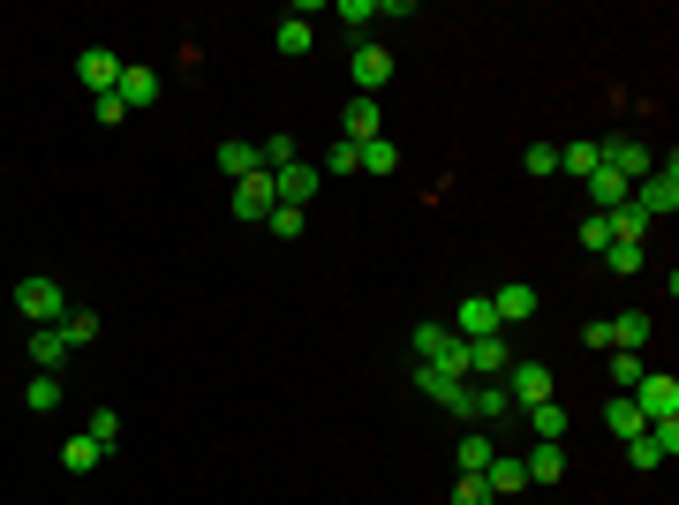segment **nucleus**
<instances>
[{"label":"nucleus","mask_w":679,"mask_h":505,"mask_svg":"<svg viewBox=\"0 0 679 505\" xmlns=\"http://www.w3.org/2000/svg\"><path fill=\"white\" fill-rule=\"evenodd\" d=\"M627 204L642 211V219H672L679 211V159H665V167H650L635 189H627Z\"/></svg>","instance_id":"1"},{"label":"nucleus","mask_w":679,"mask_h":505,"mask_svg":"<svg viewBox=\"0 0 679 505\" xmlns=\"http://www.w3.org/2000/svg\"><path fill=\"white\" fill-rule=\"evenodd\" d=\"M415 362H431L446 377H469V339L453 325H415Z\"/></svg>","instance_id":"2"},{"label":"nucleus","mask_w":679,"mask_h":505,"mask_svg":"<svg viewBox=\"0 0 679 505\" xmlns=\"http://www.w3.org/2000/svg\"><path fill=\"white\" fill-rule=\"evenodd\" d=\"M15 318H30L38 333H46V325H61V318H68V302H61V280H46V272L15 280Z\"/></svg>","instance_id":"3"},{"label":"nucleus","mask_w":679,"mask_h":505,"mask_svg":"<svg viewBox=\"0 0 679 505\" xmlns=\"http://www.w3.org/2000/svg\"><path fill=\"white\" fill-rule=\"evenodd\" d=\"M627 400L642 407V423H679V377L672 370H642V385Z\"/></svg>","instance_id":"4"},{"label":"nucleus","mask_w":679,"mask_h":505,"mask_svg":"<svg viewBox=\"0 0 679 505\" xmlns=\"http://www.w3.org/2000/svg\"><path fill=\"white\" fill-rule=\"evenodd\" d=\"M347 76H355V83H362V91H355V99H377V91H385V83H393V53H385V46H377V38H355V61H347Z\"/></svg>","instance_id":"5"},{"label":"nucleus","mask_w":679,"mask_h":505,"mask_svg":"<svg viewBox=\"0 0 679 505\" xmlns=\"http://www.w3.org/2000/svg\"><path fill=\"white\" fill-rule=\"evenodd\" d=\"M672 453H679V423H650L642 438H627V468H642V476L665 468Z\"/></svg>","instance_id":"6"},{"label":"nucleus","mask_w":679,"mask_h":505,"mask_svg":"<svg viewBox=\"0 0 679 505\" xmlns=\"http://www.w3.org/2000/svg\"><path fill=\"white\" fill-rule=\"evenodd\" d=\"M76 83H84L91 99H106V91L121 83V53H106V46H84V53H76Z\"/></svg>","instance_id":"7"},{"label":"nucleus","mask_w":679,"mask_h":505,"mask_svg":"<svg viewBox=\"0 0 679 505\" xmlns=\"http://www.w3.org/2000/svg\"><path fill=\"white\" fill-rule=\"evenodd\" d=\"M499 385H507L513 407H543V400H551V370H543V362H513Z\"/></svg>","instance_id":"8"},{"label":"nucleus","mask_w":679,"mask_h":505,"mask_svg":"<svg viewBox=\"0 0 679 505\" xmlns=\"http://www.w3.org/2000/svg\"><path fill=\"white\" fill-rule=\"evenodd\" d=\"M265 181H272V196H280V204H295V211L318 196V167H310V159H287V167H272Z\"/></svg>","instance_id":"9"},{"label":"nucleus","mask_w":679,"mask_h":505,"mask_svg":"<svg viewBox=\"0 0 679 505\" xmlns=\"http://www.w3.org/2000/svg\"><path fill=\"white\" fill-rule=\"evenodd\" d=\"M272 211H280V196H272V181H265V173L234 181V219H242V226H265Z\"/></svg>","instance_id":"10"},{"label":"nucleus","mask_w":679,"mask_h":505,"mask_svg":"<svg viewBox=\"0 0 679 505\" xmlns=\"http://www.w3.org/2000/svg\"><path fill=\"white\" fill-rule=\"evenodd\" d=\"M507 370H513V347H507V333H491V339H469V377L499 385Z\"/></svg>","instance_id":"11"},{"label":"nucleus","mask_w":679,"mask_h":505,"mask_svg":"<svg viewBox=\"0 0 679 505\" xmlns=\"http://www.w3.org/2000/svg\"><path fill=\"white\" fill-rule=\"evenodd\" d=\"M453 333H461V339H491V333H499L491 295H461V302H453Z\"/></svg>","instance_id":"12"},{"label":"nucleus","mask_w":679,"mask_h":505,"mask_svg":"<svg viewBox=\"0 0 679 505\" xmlns=\"http://www.w3.org/2000/svg\"><path fill=\"white\" fill-rule=\"evenodd\" d=\"M159 91H167V83H159V68H144V61H129V68H121V83H114V99H121L129 114H137V106H152Z\"/></svg>","instance_id":"13"},{"label":"nucleus","mask_w":679,"mask_h":505,"mask_svg":"<svg viewBox=\"0 0 679 505\" xmlns=\"http://www.w3.org/2000/svg\"><path fill=\"white\" fill-rule=\"evenodd\" d=\"M507 415H513L507 385H469V423H476V430H491V423H507Z\"/></svg>","instance_id":"14"},{"label":"nucleus","mask_w":679,"mask_h":505,"mask_svg":"<svg viewBox=\"0 0 679 505\" xmlns=\"http://www.w3.org/2000/svg\"><path fill=\"white\" fill-rule=\"evenodd\" d=\"M650 333H657V318H650V310H619V318H612V354H619V347H627V354H642V347H650Z\"/></svg>","instance_id":"15"},{"label":"nucleus","mask_w":679,"mask_h":505,"mask_svg":"<svg viewBox=\"0 0 679 505\" xmlns=\"http://www.w3.org/2000/svg\"><path fill=\"white\" fill-rule=\"evenodd\" d=\"M491 310H499V333H507V325H528V318H536V287L507 280V287L491 295Z\"/></svg>","instance_id":"16"},{"label":"nucleus","mask_w":679,"mask_h":505,"mask_svg":"<svg viewBox=\"0 0 679 505\" xmlns=\"http://www.w3.org/2000/svg\"><path fill=\"white\" fill-rule=\"evenodd\" d=\"M340 129H347V144H370V137H385V114H377V99H347Z\"/></svg>","instance_id":"17"},{"label":"nucleus","mask_w":679,"mask_h":505,"mask_svg":"<svg viewBox=\"0 0 679 505\" xmlns=\"http://www.w3.org/2000/svg\"><path fill=\"white\" fill-rule=\"evenodd\" d=\"M272 46H280L287 61H295V53H310V8H287V15H280V30H272Z\"/></svg>","instance_id":"18"},{"label":"nucleus","mask_w":679,"mask_h":505,"mask_svg":"<svg viewBox=\"0 0 679 505\" xmlns=\"http://www.w3.org/2000/svg\"><path fill=\"white\" fill-rule=\"evenodd\" d=\"M604 430H612V438H619V445H627V438H642V430H650V423H642V407H635V400H627V392H619V400H604Z\"/></svg>","instance_id":"19"},{"label":"nucleus","mask_w":679,"mask_h":505,"mask_svg":"<svg viewBox=\"0 0 679 505\" xmlns=\"http://www.w3.org/2000/svg\"><path fill=\"white\" fill-rule=\"evenodd\" d=\"M484 483H491V498H513V491H528V476H521V461H513V453H491Z\"/></svg>","instance_id":"20"},{"label":"nucleus","mask_w":679,"mask_h":505,"mask_svg":"<svg viewBox=\"0 0 679 505\" xmlns=\"http://www.w3.org/2000/svg\"><path fill=\"white\" fill-rule=\"evenodd\" d=\"M99 461H106V445H99V438H91V430H84V438H68V445H61V468H68V476H91V468H99Z\"/></svg>","instance_id":"21"},{"label":"nucleus","mask_w":679,"mask_h":505,"mask_svg":"<svg viewBox=\"0 0 679 505\" xmlns=\"http://www.w3.org/2000/svg\"><path fill=\"white\" fill-rule=\"evenodd\" d=\"M521 476H528V483H543V491H551V483H559V476H566V453H559V445H536V453H528V461H521Z\"/></svg>","instance_id":"22"},{"label":"nucleus","mask_w":679,"mask_h":505,"mask_svg":"<svg viewBox=\"0 0 679 505\" xmlns=\"http://www.w3.org/2000/svg\"><path fill=\"white\" fill-rule=\"evenodd\" d=\"M23 407H30V415H53V407H61V377H53V370H38V377L23 385Z\"/></svg>","instance_id":"23"},{"label":"nucleus","mask_w":679,"mask_h":505,"mask_svg":"<svg viewBox=\"0 0 679 505\" xmlns=\"http://www.w3.org/2000/svg\"><path fill=\"white\" fill-rule=\"evenodd\" d=\"M491 453H499V445H491L484 430H469V438L453 445V461H461V476H484V468H491Z\"/></svg>","instance_id":"24"},{"label":"nucleus","mask_w":679,"mask_h":505,"mask_svg":"<svg viewBox=\"0 0 679 505\" xmlns=\"http://www.w3.org/2000/svg\"><path fill=\"white\" fill-rule=\"evenodd\" d=\"M30 362H38V370H53V377H61V362H68V339L53 333V325H46V333H30Z\"/></svg>","instance_id":"25"},{"label":"nucleus","mask_w":679,"mask_h":505,"mask_svg":"<svg viewBox=\"0 0 679 505\" xmlns=\"http://www.w3.org/2000/svg\"><path fill=\"white\" fill-rule=\"evenodd\" d=\"M219 173H234V181H249V173H265V159H257V144H219Z\"/></svg>","instance_id":"26"},{"label":"nucleus","mask_w":679,"mask_h":505,"mask_svg":"<svg viewBox=\"0 0 679 505\" xmlns=\"http://www.w3.org/2000/svg\"><path fill=\"white\" fill-rule=\"evenodd\" d=\"M528 423H536V445H559V438H566V407H559V400L528 407Z\"/></svg>","instance_id":"27"},{"label":"nucleus","mask_w":679,"mask_h":505,"mask_svg":"<svg viewBox=\"0 0 679 505\" xmlns=\"http://www.w3.org/2000/svg\"><path fill=\"white\" fill-rule=\"evenodd\" d=\"M589 204H597V211H619V204H627V181H619V173H589Z\"/></svg>","instance_id":"28"},{"label":"nucleus","mask_w":679,"mask_h":505,"mask_svg":"<svg viewBox=\"0 0 679 505\" xmlns=\"http://www.w3.org/2000/svg\"><path fill=\"white\" fill-rule=\"evenodd\" d=\"M362 173H400V144L370 137V144H362Z\"/></svg>","instance_id":"29"},{"label":"nucleus","mask_w":679,"mask_h":505,"mask_svg":"<svg viewBox=\"0 0 679 505\" xmlns=\"http://www.w3.org/2000/svg\"><path fill=\"white\" fill-rule=\"evenodd\" d=\"M53 333L68 339V347H91V339H99V318H91V310H68V318H61Z\"/></svg>","instance_id":"30"},{"label":"nucleus","mask_w":679,"mask_h":505,"mask_svg":"<svg viewBox=\"0 0 679 505\" xmlns=\"http://www.w3.org/2000/svg\"><path fill=\"white\" fill-rule=\"evenodd\" d=\"M604 219H612V242H642V234H650V219H642L635 204H619V211H604Z\"/></svg>","instance_id":"31"},{"label":"nucleus","mask_w":679,"mask_h":505,"mask_svg":"<svg viewBox=\"0 0 679 505\" xmlns=\"http://www.w3.org/2000/svg\"><path fill=\"white\" fill-rule=\"evenodd\" d=\"M559 173H597V144H559Z\"/></svg>","instance_id":"32"},{"label":"nucleus","mask_w":679,"mask_h":505,"mask_svg":"<svg viewBox=\"0 0 679 505\" xmlns=\"http://www.w3.org/2000/svg\"><path fill=\"white\" fill-rule=\"evenodd\" d=\"M521 167L536 173V181H551V173H559V144H528V152H521Z\"/></svg>","instance_id":"33"},{"label":"nucleus","mask_w":679,"mask_h":505,"mask_svg":"<svg viewBox=\"0 0 679 505\" xmlns=\"http://www.w3.org/2000/svg\"><path fill=\"white\" fill-rule=\"evenodd\" d=\"M581 249H597V257L612 249V219H604V211H589V219H581Z\"/></svg>","instance_id":"34"},{"label":"nucleus","mask_w":679,"mask_h":505,"mask_svg":"<svg viewBox=\"0 0 679 505\" xmlns=\"http://www.w3.org/2000/svg\"><path fill=\"white\" fill-rule=\"evenodd\" d=\"M604 264H612V272H642L650 257H642V242H612V249H604Z\"/></svg>","instance_id":"35"},{"label":"nucleus","mask_w":679,"mask_h":505,"mask_svg":"<svg viewBox=\"0 0 679 505\" xmlns=\"http://www.w3.org/2000/svg\"><path fill=\"white\" fill-rule=\"evenodd\" d=\"M612 385H619V392H635V385H642V354H627V347H619V354H612Z\"/></svg>","instance_id":"36"},{"label":"nucleus","mask_w":679,"mask_h":505,"mask_svg":"<svg viewBox=\"0 0 679 505\" xmlns=\"http://www.w3.org/2000/svg\"><path fill=\"white\" fill-rule=\"evenodd\" d=\"M318 173H362V144H333V152H325V167Z\"/></svg>","instance_id":"37"},{"label":"nucleus","mask_w":679,"mask_h":505,"mask_svg":"<svg viewBox=\"0 0 679 505\" xmlns=\"http://www.w3.org/2000/svg\"><path fill=\"white\" fill-rule=\"evenodd\" d=\"M453 505H499V498H491L484 476H461V483H453Z\"/></svg>","instance_id":"38"},{"label":"nucleus","mask_w":679,"mask_h":505,"mask_svg":"<svg viewBox=\"0 0 679 505\" xmlns=\"http://www.w3.org/2000/svg\"><path fill=\"white\" fill-rule=\"evenodd\" d=\"M265 226H272V234H280V242H303V211H295V204H280V211H272V219H265Z\"/></svg>","instance_id":"39"},{"label":"nucleus","mask_w":679,"mask_h":505,"mask_svg":"<svg viewBox=\"0 0 679 505\" xmlns=\"http://www.w3.org/2000/svg\"><path fill=\"white\" fill-rule=\"evenodd\" d=\"M91 438L114 453V438H121V415H114V407H99V415H91Z\"/></svg>","instance_id":"40"},{"label":"nucleus","mask_w":679,"mask_h":505,"mask_svg":"<svg viewBox=\"0 0 679 505\" xmlns=\"http://www.w3.org/2000/svg\"><path fill=\"white\" fill-rule=\"evenodd\" d=\"M581 347H589V354H612V318H597V325H581Z\"/></svg>","instance_id":"41"},{"label":"nucleus","mask_w":679,"mask_h":505,"mask_svg":"<svg viewBox=\"0 0 679 505\" xmlns=\"http://www.w3.org/2000/svg\"><path fill=\"white\" fill-rule=\"evenodd\" d=\"M340 15H347V23L362 30V23H377V0H340Z\"/></svg>","instance_id":"42"}]
</instances>
